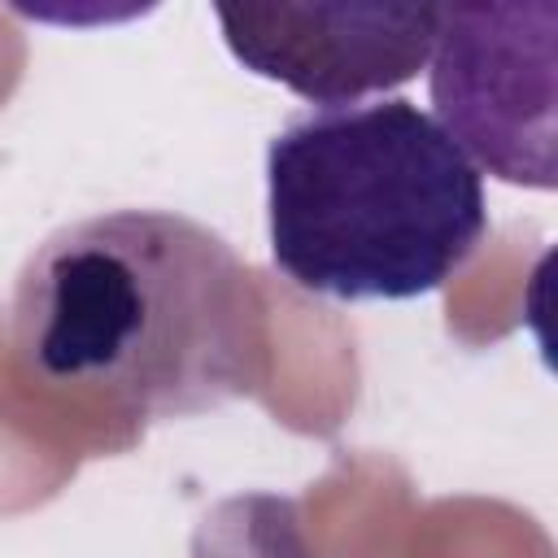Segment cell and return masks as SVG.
Here are the masks:
<instances>
[{"instance_id": "cell-1", "label": "cell", "mask_w": 558, "mask_h": 558, "mask_svg": "<svg viewBox=\"0 0 558 558\" xmlns=\"http://www.w3.org/2000/svg\"><path fill=\"white\" fill-rule=\"evenodd\" d=\"M9 314L31 384L131 423L209 414L266 379L253 266L174 209H109L57 227L22 262Z\"/></svg>"}, {"instance_id": "cell-2", "label": "cell", "mask_w": 558, "mask_h": 558, "mask_svg": "<svg viewBox=\"0 0 558 558\" xmlns=\"http://www.w3.org/2000/svg\"><path fill=\"white\" fill-rule=\"evenodd\" d=\"M266 227L283 279L331 301L445 288L488 231L480 170L405 96L292 118L266 144Z\"/></svg>"}, {"instance_id": "cell-3", "label": "cell", "mask_w": 558, "mask_h": 558, "mask_svg": "<svg viewBox=\"0 0 558 558\" xmlns=\"http://www.w3.org/2000/svg\"><path fill=\"white\" fill-rule=\"evenodd\" d=\"M558 4H440L427 92L440 131L501 183H558Z\"/></svg>"}, {"instance_id": "cell-4", "label": "cell", "mask_w": 558, "mask_h": 558, "mask_svg": "<svg viewBox=\"0 0 558 558\" xmlns=\"http://www.w3.org/2000/svg\"><path fill=\"white\" fill-rule=\"evenodd\" d=\"M227 52L310 105L340 109L410 83L427 61L440 4L279 0L214 4Z\"/></svg>"}, {"instance_id": "cell-5", "label": "cell", "mask_w": 558, "mask_h": 558, "mask_svg": "<svg viewBox=\"0 0 558 558\" xmlns=\"http://www.w3.org/2000/svg\"><path fill=\"white\" fill-rule=\"evenodd\" d=\"M192 558H323L305 536L296 497L235 493L192 527Z\"/></svg>"}]
</instances>
